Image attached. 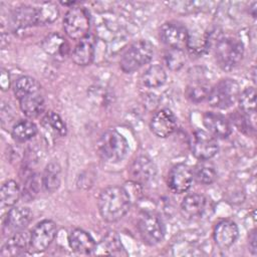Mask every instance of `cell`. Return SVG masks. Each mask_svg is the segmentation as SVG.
Masks as SVG:
<instances>
[{
  "instance_id": "cell-1",
  "label": "cell",
  "mask_w": 257,
  "mask_h": 257,
  "mask_svg": "<svg viewBox=\"0 0 257 257\" xmlns=\"http://www.w3.org/2000/svg\"><path fill=\"white\" fill-rule=\"evenodd\" d=\"M101 218L113 223L120 220L131 208V197L126 189L120 186H109L102 190L97 200Z\"/></svg>"
},
{
  "instance_id": "cell-2",
  "label": "cell",
  "mask_w": 257,
  "mask_h": 257,
  "mask_svg": "<svg viewBox=\"0 0 257 257\" xmlns=\"http://www.w3.org/2000/svg\"><path fill=\"white\" fill-rule=\"evenodd\" d=\"M209 41L210 46L213 44L215 60L223 70H232L242 61L244 46L237 37L220 34L213 39L209 35Z\"/></svg>"
},
{
  "instance_id": "cell-3",
  "label": "cell",
  "mask_w": 257,
  "mask_h": 257,
  "mask_svg": "<svg viewBox=\"0 0 257 257\" xmlns=\"http://www.w3.org/2000/svg\"><path fill=\"white\" fill-rule=\"evenodd\" d=\"M96 148L101 159L110 164L122 161L130 151L126 139L115 130H107L102 133Z\"/></svg>"
},
{
  "instance_id": "cell-4",
  "label": "cell",
  "mask_w": 257,
  "mask_h": 257,
  "mask_svg": "<svg viewBox=\"0 0 257 257\" xmlns=\"http://www.w3.org/2000/svg\"><path fill=\"white\" fill-rule=\"evenodd\" d=\"M154 55V46L147 39H139L131 43L122 52L119 60L120 68L125 73H132L148 64Z\"/></svg>"
},
{
  "instance_id": "cell-5",
  "label": "cell",
  "mask_w": 257,
  "mask_h": 257,
  "mask_svg": "<svg viewBox=\"0 0 257 257\" xmlns=\"http://www.w3.org/2000/svg\"><path fill=\"white\" fill-rule=\"evenodd\" d=\"M240 92V86L236 80L224 78L211 88L207 99L211 106L226 109L238 101Z\"/></svg>"
},
{
  "instance_id": "cell-6",
  "label": "cell",
  "mask_w": 257,
  "mask_h": 257,
  "mask_svg": "<svg viewBox=\"0 0 257 257\" xmlns=\"http://www.w3.org/2000/svg\"><path fill=\"white\" fill-rule=\"evenodd\" d=\"M90 17L83 7L72 6L63 18V29L65 34L73 39L80 40L89 34Z\"/></svg>"
},
{
  "instance_id": "cell-7",
  "label": "cell",
  "mask_w": 257,
  "mask_h": 257,
  "mask_svg": "<svg viewBox=\"0 0 257 257\" xmlns=\"http://www.w3.org/2000/svg\"><path fill=\"white\" fill-rule=\"evenodd\" d=\"M138 229L143 241L151 246L162 242L166 233L163 221L154 213L143 214L139 219Z\"/></svg>"
},
{
  "instance_id": "cell-8",
  "label": "cell",
  "mask_w": 257,
  "mask_h": 257,
  "mask_svg": "<svg viewBox=\"0 0 257 257\" xmlns=\"http://www.w3.org/2000/svg\"><path fill=\"white\" fill-rule=\"evenodd\" d=\"M57 234V226L52 220H43L39 222L30 233L29 252H44L53 242Z\"/></svg>"
},
{
  "instance_id": "cell-9",
  "label": "cell",
  "mask_w": 257,
  "mask_h": 257,
  "mask_svg": "<svg viewBox=\"0 0 257 257\" xmlns=\"http://www.w3.org/2000/svg\"><path fill=\"white\" fill-rule=\"evenodd\" d=\"M190 148L193 156L200 161L212 159L219 151L216 139L211 134L202 130H197L193 133Z\"/></svg>"
},
{
  "instance_id": "cell-10",
  "label": "cell",
  "mask_w": 257,
  "mask_h": 257,
  "mask_svg": "<svg viewBox=\"0 0 257 257\" xmlns=\"http://www.w3.org/2000/svg\"><path fill=\"white\" fill-rule=\"evenodd\" d=\"M160 38L169 48L184 50L187 48L189 31L181 23L170 21L161 26Z\"/></svg>"
},
{
  "instance_id": "cell-11",
  "label": "cell",
  "mask_w": 257,
  "mask_h": 257,
  "mask_svg": "<svg viewBox=\"0 0 257 257\" xmlns=\"http://www.w3.org/2000/svg\"><path fill=\"white\" fill-rule=\"evenodd\" d=\"M32 220V212L28 207H14L10 209L4 219L2 231L5 236H11L23 231Z\"/></svg>"
},
{
  "instance_id": "cell-12",
  "label": "cell",
  "mask_w": 257,
  "mask_h": 257,
  "mask_svg": "<svg viewBox=\"0 0 257 257\" xmlns=\"http://www.w3.org/2000/svg\"><path fill=\"white\" fill-rule=\"evenodd\" d=\"M194 180L193 170L186 164L175 165L168 174V187L176 194L187 192Z\"/></svg>"
},
{
  "instance_id": "cell-13",
  "label": "cell",
  "mask_w": 257,
  "mask_h": 257,
  "mask_svg": "<svg viewBox=\"0 0 257 257\" xmlns=\"http://www.w3.org/2000/svg\"><path fill=\"white\" fill-rule=\"evenodd\" d=\"M177 126V118L169 108H163L154 113L150 121L152 133L162 139L171 136Z\"/></svg>"
},
{
  "instance_id": "cell-14",
  "label": "cell",
  "mask_w": 257,
  "mask_h": 257,
  "mask_svg": "<svg viewBox=\"0 0 257 257\" xmlns=\"http://www.w3.org/2000/svg\"><path fill=\"white\" fill-rule=\"evenodd\" d=\"M238 236L239 229L233 220L223 219L219 221L214 227V242L220 249L230 248L236 242Z\"/></svg>"
},
{
  "instance_id": "cell-15",
  "label": "cell",
  "mask_w": 257,
  "mask_h": 257,
  "mask_svg": "<svg viewBox=\"0 0 257 257\" xmlns=\"http://www.w3.org/2000/svg\"><path fill=\"white\" fill-rule=\"evenodd\" d=\"M130 174L136 184L146 185L155 179L157 175V167L149 157L140 156L133 162Z\"/></svg>"
},
{
  "instance_id": "cell-16",
  "label": "cell",
  "mask_w": 257,
  "mask_h": 257,
  "mask_svg": "<svg viewBox=\"0 0 257 257\" xmlns=\"http://www.w3.org/2000/svg\"><path fill=\"white\" fill-rule=\"evenodd\" d=\"M208 199L198 193L187 195L180 206L182 216L187 220H196L201 218L207 211Z\"/></svg>"
},
{
  "instance_id": "cell-17",
  "label": "cell",
  "mask_w": 257,
  "mask_h": 257,
  "mask_svg": "<svg viewBox=\"0 0 257 257\" xmlns=\"http://www.w3.org/2000/svg\"><path fill=\"white\" fill-rule=\"evenodd\" d=\"M95 53V37L89 33L84 38L78 40L71 51L72 61L80 66H85L93 61Z\"/></svg>"
},
{
  "instance_id": "cell-18",
  "label": "cell",
  "mask_w": 257,
  "mask_h": 257,
  "mask_svg": "<svg viewBox=\"0 0 257 257\" xmlns=\"http://www.w3.org/2000/svg\"><path fill=\"white\" fill-rule=\"evenodd\" d=\"M203 123L213 137L226 139L232 133V127L229 120L218 112L207 111L203 115Z\"/></svg>"
},
{
  "instance_id": "cell-19",
  "label": "cell",
  "mask_w": 257,
  "mask_h": 257,
  "mask_svg": "<svg viewBox=\"0 0 257 257\" xmlns=\"http://www.w3.org/2000/svg\"><path fill=\"white\" fill-rule=\"evenodd\" d=\"M30 234L25 231L17 232L10 236L0 251L1 257H15L29 251Z\"/></svg>"
},
{
  "instance_id": "cell-20",
  "label": "cell",
  "mask_w": 257,
  "mask_h": 257,
  "mask_svg": "<svg viewBox=\"0 0 257 257\" xmlns=\"http://www.w3.org/2000/svg\"><path fill=\"white\" fill-rule=\"evenodd\" d=\"M68 244L74 252L79 254H92L96 249V243L92 236L88 232L78 228L69 233Z\"/></svg>"
},
{
  "instance_id": "cell-21",
  "label": "cell",
  "mask_w": 257,
  "mask_h": 257,
  "mask_svg": "<svg viewBox=\"0 0 257 257\" xmlns=\"http://www.w3.org/2000/svg\"><path fill=\"white\" fill-rule=\"evenodd\" d=\"M18 101L22 112L30 118L39 116L45 108V102L41 94V90L25 94L24 96L18 98Z\"/></svg>"
},
{
  "instance_id": "cell-22",
  "label": "cell",
  "mask_w": 257,
  "mask_h": 257,
  "mask_svg": "<svg viewBox=\"0 0 257 257\" xmlns=\"http://www.w3.org/2000/svg\"><path fill=\"white\" fill-rule=\"evenodd\" d=\"M11 22L12 26L17 31L37 25L35 7L26 5L17 7L12 12Z\"/></svg>"
},
{
  "instance_id": "cell-23",
  "label": "cell",
  "mask_w": 257,
  "mask_h": 257,
  "mask_svg": "<svg viewBox=\"0 0 257 257\" xmlns=\"http://www.w3.org/2000/svg\"><path fill=\"white\" fill-rule=\"evenodd\" d=\"M41 46L47 54L54 57H64L69 52L68 43L60 34L56 32L47 35L43 39Z\"/></svg>"
},
{
  "instance_id": "cell-24",
  "label": "cell",
  "mask_w": 257,
  "mask_h": 257,
  "mask_svg": "<svg viewBox=\"0 0 257 257\" xmlns=\"http://www.w3.org/2000/svg\"><path fill=\"white\" fill-rule=\"evenodd\" d=\"M211 88L212 86L207 79L197 76L192 78L187 85L186 95L193 102H201L208 98Z\"/></svg>"
},
{
  "instance_id": "cell-25",
  "label": "cell",
  "mask_w": 257,
  "mask_h": 257,
  "mask_svg": "<svg viewBox=\"0 0 257 257\" xmlns=\"http://www.w3.org/2000/svg\"><path fill=\"white\" fill-rule=\"evenodd\" d=\"M42 186L48 193L56 192L61 184V167L57 162H50L44 169Z\"/></svg>"
},
{
  "instance_id": "cell-26",
  "label": "cell",
  "mask_w": 257,
  "mask_h": 257,
  "mask_svg": "<svg viewBox=\"0 0 257 257\" xmlns=\"http://www.w3.org/2000/svg\"><path fill=\"white\" fill-rule=\"evenodd\" d=\"M167 80V73L160 64H153L142 75V82L149 88H158Z\"/></svg>"
},
{
  "instance_id": "cell-27",
  "label": "cell",
  "mask_w": 257,
  "mask_h": 257,
  "mask_svg": "<svg viewBox=\"0 0 257 257\" xmlns=\"http://www.w3.org/2000/svg\"><path fill=\"white\" fill-rule=\"evenodd\" d=\"M21 195H22V192L15 181L8 180L2 184L1 190H0L2 206H5V207L14 206L19 201Z\"/></svg>"
},
{
  "instance_id": "cell-28",
  "label": "cell",
  "mask_w": 257,
  "mask_h": 257,
  "mask_svg": "<svg viewBox=\"0 0 257 257\" xmlns=\"http://www.w3.org/2000/svg\"><path fill=\"white\" fill-rule=\"evenodd\" d=\"M37 131V126L33 121L21 119L12 126L11 135L13 139L18 142H26L35 137Z\"/></svg>"
},
{
  "instance_id": "cell-29",
  "label": "cell",
  "mask_w": 257,
  "mask_h": 257,
  "mask_svg": "<svg viewBox=\"0 0 257 257\" xmlns=\"http://www.w3.org/2000/svg\"><path fill=\"white\" fill-rule=\"evenodd\" d=\"M41 90L40 83L29 75H23L17 78L13 84V91L16 98H20L25 94H28L33 91Z\"/></svg>"
},
{
  "instance_id": "cell-30",
  "label": "cell",
  "mask_w": 257,
  "mask_h": 257,
  "mask_svg": "<svg viewBox=\"0 0 257 257\" xmlns=\"http://www.w3.org/2000/svg\"><path fill=\"white\" fill-rule=\"evenodd\" d=\"M35 10H36L37 25L50 24L54 22L59 15L57 6L50 2L40 3L39 6L35 7Z\"/></svg>"
},
{
  "instance_id": "cell-31",
  "label": "cell",
  "mask_w": 257,
  "mask_h": 257,
  "mask_svg": "<svg viewBox=\"0 0 257 257\" xmlns=\"http://www.w3.org/2000/svg\"><path fill=\"white\" fill-rule=\"evenodd\" d=\"M194 178L203 185H211L217 179V172L214 166L206 161H200V163L193 170Z\"/></svg>"
},
{
  "instance_id": "cell-32",
  "label": "cell",
  "mask_w": 257,
  "mask_h": 257,
  "mask_svg": "<svg viewBox=\"0 0 257 257\" xmlns=\"http://www.w3.org/2000/svg\"><path fill=\"white\" fill-rule=\"evenodd\" d=\"M238 101L242 113L248 116L256 115V91L254 87H247L240 92Z\"/></svg>"
},
{
  "instance_id": "cell-33",
  "label": "cell",
  "mask_w": 257,
  "mask_h": 257,
  "mask_svg": "<svg viewBox=\"0 0 257 257\" xmlns=\"http://www.w3.org/2000/svg\"><path fill=\"white\" fill-rule=\"evenodd\" d=\"M96 249H102V253L105 254H115L123 250L119 236L114 231L108 232L99 242V244L96 245Z\"/></svg>"
},
{
  "instance_id": "cell-34",
  "label": "cell",
  "mask_w": 257,
  "mask_h": 257,
  "mask_svg": "<svg viewBox=\"0 0 257 257\" xmlns=\"http://www.w3.org/2000/svg\"><path fill=\"white\" fill-rule=\"evenodd\" d=\"M42 185V179L39 178L37 174H31L27 176L22 190V197L26 202H29L35 198L39 193L40 187Z\"/></svg>"
},
{
  "instance_id": "cell-35",
  "label": "cell",
  "mask_w": 257,
  "mask_h": 257,
  "mask_svg": "<svg viewBox=\"0 0 257 257\" xmlns=\"http://www.w3.org/2000/svg\"><path fill=\"white\" fill-rule=\"evenodd\" d=\"M165 63L167 67L172 71L180 70L186 61V55L184 50L169 48L165 53Z\"/></svg>"
},
{
  "instance_id": "cell-36",
  "label": "cell",
  "mask_w": 257,
  "mask_h": 257,
  "mask_svg": "<svg viewBox=\"0 0 257 257\" xmlns=\"http://www.w3.org/2000/svg\"><path fill=\"white\" fill-rule=\"evenodd\" d=\"M44 122L47 126H49L52 131L57 133L58 135L64 137L67 134V127L61 116L54 112L48 111L44 116Z\"/></svg>"
},
{
  "instance_id": "cell-37",
  "label": "cell",
  "mask_w": 257,
  "mask_h": 257,
  "mask_svg": "<svg viewBox=\"0 0 257 257\" xmlns=\"http://www.w3.org/2000/svg\"><path fill=\"white\" fill-rule=\"evenodd\" d=\"M256 230L253 229L249 234V249L253 255H256L257 253V245H256Z\"/></svg>"
},
{
  "instance_id": "cell-38",
  "label": "cell",
  "mask_w": 257,
  "mask_h": 257,
  "mask_svg": "<svg viewBox=\"0 0 257 257\" xmlns=\"http://www.w3.org/2000/svg\"><path fill=\"white\" fill-rule=\"evenodd\" d=\"M1 86L3 90H6L10 86L9 73H6V71H2L1 73Z\"/></svg>"
},
{
  "instance_id": "cell-39",
  "label": "cell",
  "mask_w": 257,
  "mask_h": 257,
  "mask_svg": "<svg viewBox=\"0 0 257 257\" xmlns=\"http://www.w3.org/2000/svg\"><path fill=\"white\" fill-rule=\"evenodd\" d=\"M256 2H253L252 4H251V6H250V9H251V11H250V14L252 15V17H256Z\"/></svg>"
}]
</instances>
